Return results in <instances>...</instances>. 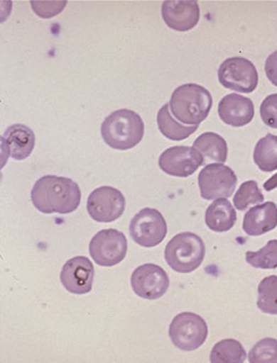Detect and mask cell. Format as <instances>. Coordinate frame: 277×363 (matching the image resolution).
<instances>
[{
    "instance_id": "cell-10",
    "label": "cell",
    "mask_w": 277,
    "mask_h": 363,
    "mask_svg": "<svg viewBox=\"0 0 277 363\" xmlns=\"http://www.w3.org/2000/svg\"><path fill=\"white\" fill-rule=\"evenodd\" d=\"M126 210V199L121 191L109 186H99L87 199L90 218L100 223L118 220Z\"/></svg>"
},
{
    "instance_id": "cell-17",
    "label": "cell",
    "mask_w": 277,
    "mask_h": 363,
    "mask_svg": "<svg viewBox=\"0 0 277 363\" xmlns=\"http://www.w3.org/2000/svg\"><path fill=\"white\" fill-rule=\"evenodd\" d=\"M277 226V206L268 201L250 208L244 218V228L249 236L264 235Z\"/></svg>"
},
{
    "instance_id": "cell-25",
    "label": "cell",
    "mask_w": 277,
    "mask_h": 363,
    "mask_svg": "<svg viewBox=\"0 0 277 363\" xmlns=\"http://www.w3.org/2000/svg\"><path fill=\"white\" fill-rule=\"evenodd\" d=\"M264 201V196L259 188L258 182L248 180L241 184L238 191L234 196V208L240 211H246L253 204H261Z\"/></svg>"
},
{
    "instance_id": "cell-1",
    "label": "cell",
    "mask_w": 277,
    "mask_h": 363,
    "mask_svg": "<svg viewBox=\"0 0 277 363\" xmlns=\"http://www.w3.org/2000/svg\"><path fill=\"white\" fill-rule=\"evenodd\" d=\"M82 200L80 186L73 180L54 174L40 178L31 190L34 208L44 214H68L77 210Z\"/></svg>"
},
{
    "instance_id": "cell-22",
    "label": "cell",
    "mask_w": 277,
    "mask_h": 363,
    "mask_svg": "<svg viewBox=\"0 0 277 363\" xmlns=\"http://www.w3.org/2000/svg\"><path fill=\"white\" fill-rule=\"evenodd\" d=\"M210 358L212 363H244L246 351L236 339H224L214 345Z\"/></svg>"
},
{
    "instance_id": "cell-29",
    "label": "cell",
    "mask_w": 277,
    "mask_h": 363,
    "mask_svg": "<svg viewBox=\"0 0 277 363\" xmlns=\"http://www.w3.org/2000/svg\"><path fill=\"white\" fill-rule=\"evenodd\" d=\"M265 73L271 83L277 87V51L273 52L265 62Z\"/></svg>"
},
{
    "instance_id": "cell-24",
    "label": "cell",
    "mask_w": 277,
    "mask_h": 363,
    "mask_svg": "<svg viewBox=\"0 0 277 363\" xmlns=\"http://www.w3.org/2000/svg\"><path fill=\"white\" fill-rule=\"evenodd\" d=\"M246 262L253 268L276 269L277 268V240H272L261 248L259 252H248Z\"/></svg>"
},
{
    "instance_id": "cell-6",
    "label": "cell",
    "mask_w": 277,
    "mask_h": 363,
    "mask_svg": "<svg viewBox=\"0 0 277 363\" xmlns=\"http://www.w3.org/2000/svg\"><path fill=\"white\" fill-rule=\"evenodd\" d=\"M219 83L227 89L251 94L259 85L256 66L246 58L236 56L224 60L218 69Z\"/></svg>"
},
{
    "instance_id": "cell-26",
    "label": "cell",
    "mask_w": 277,
    "mask_h": 363,
    "mask_svg": "<svg viewBox=\"0 0 277 363\" xmlns=\"http://www.w3.org/2000/svg\"><path fill=\"white\" fill-rule=\"evenodd\" d=\"M250 363H277V340L264 338L256 342L249 354Z\"/></svg>"
},
{
    "instance_id": "cell-21",
    "label": "cell",
    "mask_w": 277,
    "mask_h": 363,
    "mask_svg": "<svg viewBox=\"0 0 277 363\" xmlns=\"http://www.w3.org/2000/svg\"><path fill=\"white\" fill-rule=\"evenodd\" d=\"M253 160L260 170L272 172L277 169V135L268 133L254 147Z\"/></svg>"
},
{
    "instance_id": "cell-5",
    "label": "cell",
    "mask_w": 277,
    "mask_h": 363,
    "mask_svg": "<svg viewBox=\"0 0 277 363\" xmlns=\"http://www.w3.org/2000/svg\"><path fill=\"white\" fill-rule=\"evenodd\" d=\"M168 335L176 348L183 351H194L206 342L208 326L200 315L190 312L180 313L173 318Z\"/></svg>"
},
{
    "instance_id": "cell-11",
    "label": "cell",
    "mask_w": 277,
    "mask_h": 363,
    "mask_svg": "<svg viewBox=\"0 0 277 363\" xmlns=\"http://www.w3.org/2000/svg\"><path fill=\"white\" fill-rule=\"evenodd\" d=\"M202 165H206V162L202 154L196 148L188 146L168 148L158 160L161 170L173 177H190Z\"/></svg>"
},
{
    "instance_id": "cell-28",
    "label": "cell",
    "mask_w": 277,
    "mask_h": 363,
    "mask_svg": "<svg viewBox=\"0 0 277 363\" xmlns=\"http://www.w3.org/2000/svg\"><path fill=\"white\" fill-rule=\"evenodd\" d=\"M66 4V1H31L30 5L39 17L49 19L61 13Z\"/></svg>"
},
{
    "instance_id": "cell-16",
    "label": "cell",
    "mask_w": 277,
    "mask_h": 363,
    "mask_svg": "<svg viewBox=\"0 0 277 363\" xmlns=\"http://www.w3.org/2000/svg\"><path fill=\"white\" fill-rule=\"evenodd\" d=\"M6 155L16 160H23L33 152L36 136L29 126L13 124L3 134Z\"/></svg>"
},
{
    "instance_id": "cell-3",
    "label": "cell",
    "mask_w": 277,
    "mask_h": 363,
    "mask_svg": "<svg viewBox=\"0 0 277 363\" xmlns=\"http://www.w3.org/2000/svg\"><path fill=\"white\" fill-rule=\"evenodd\" d=\"M212 107L210 92L197 84H185L176 88L170 100L173 116L186 125H200Z\"/></svg>"
},
{
    "instance_id": "cell-20",
    "label": "cell",
    "mask_w": 277,
    "mask_h": 363,
    "mask_svg": "<svg viewBox=\"0 0 277 363\" xmlns=\"http://www.w3.org/2000/svg\"><path fill=\"white\" fill-rule=\"evenodd\" d=\"M158 130L166 138L170 140H183L190 138L192 134L197 131L200 125H184L176 121L170 110V104H164L158 112Z\"/></svg>"
},
{
    "instance_id": "cell-4",
    "label": "cell",
    "mask_w": 277,
    "mask_h": 363,
    "mask_svg": "<svg viewBox=\"0 0 277 363\" xmlns=\"http://www.w3.org/2000/svg\"><path fill=\"white\" fill-rule=\"evenodd\" d=\"M206 255L204 240L195 233H180L168 242L164 252L170 268L180 274L195 272L202 264Z\"/></svg>"
},
{
    "instance_id": "cell-8",
    "label": "cell",
    "mask_w": 277,
    "mask_h": 363,
    "mask_svg": "<svg viewBox=\"0 0 277 363\" xmlns=\"http://www.w3.org/2000/svg\"><path fill=\"white\" fill-rule=\"evenodd\" d=\"M237 184L236 172L222 164H207L198 174L200 196L205 200L230 198Z\"/></svg>"
},
{
    "instance_id": "cell-14",
    "label": "cell",
    "mask_w": 277,
    "mask_h": 363,
    "mask_svg": "<svg viewBox=\"0 0 277 363\" xmlns=\"http://www.w3.org/2000/svg\"><path fill=\"white\" fill-rule=\"evenodd\" d=\"M161 11L165 25L175 31H190L200 21V9L196 0H166Z\"/></svg>"
},
{
    "instance_id": "cell-19",
    "label": "cell",
    "mask_w": 277,
    "mask_h": 363,
    "mask_svg": "<svg viewBox=\"0 0 277 363\" xmlns=\"http://www.w3.org/2000/svg\"><path fill=\"white\" fill-rule=\"evenodd\" d=\"M192 147L202 154L205 162H210L224 164L228 158V145L226 140L214 132H207L198 136L192 144Z\"/></svg>"
},
{
    "instance_id": "cell-7",
    "label": "cell",
    "mask_w": 277,
    "mask_h": 363,
    "mask_svg": "<svg viewBox=\"0 0 277 363\" xmlns=\"http://www.w3.org/2000/svg\"><path fill=\"white\" fill-rule=\"evenodd\" d=\"M130 235L142 247H156L168 234L165 218L156 208H142L130 222Z\"/></svg>"
},
{
    "instance_id": "cell-13",
    "label": "cell",
    "mask_w": 277,
    "mask_h": 363,
    "mask_svg": "<svg viewBox=\"0 0 277 363\" xmlns=\"http://www.w3.org/2000/svg\"><path fill=\"white\" fill-rule=\"evenodd\" d=\"M95 277L92 262L85 256H76L66 262L62 268L61 279L64 288L73 294H89Z\"/></svg>"
},
{
    "instance_id": "cell-23",
    "label": "cell",
    "mask_w": 277,
    "mask_h": 363,
    "mask_svg": "<svg viewBox=\"0 0 277 363\" xmlns=\"http://www.w3.org/2000/svg\"><path fill=\"white\" fill-rule=\"evenodd\" d=\"M256 306L265 314L277 315V276L266 277L261 281Z\"/></svg>"
},
{
    "instance_id": "cell-18",
    "label": "cell",
    "mask_w": 277,
    "mask_h": 363,
    "mask_svg": "<svg viewBox=\"0 0 277 363\" xmlns=\"http://www.w3.org/2000/svg\"><path fill=\"white\" fill-rule=\"evenodd\" d=\"M237 222V212L227 199H217L207 208L205 223L217 233L228 232Z\"/></svg>"
},
{
    "instance_id": "cell-12",
    "label": "cell",
    "mask_w": 277,
    "mask_h": 363,
    "mask_svg": "<svg viewBox=\"0 0 277 363\" xmlns=\"http://www.w3.org/2000/svg\"><path fill=\"white\" fill-rule=\"evenodd\" d=\"M168 274L158 264H142L131 276L132 290L136 296L146 300H158L168 292Z\"/></svg>"
},
{
    "instance_id": "cell-9",
    "label": "cell",
    "mask_w": 277,
    "mask_h": 363,
    "mask_svg": "<svg viewBox=\"0 0 277 363\" xmlns=\"http://www.w3.org/2000/svg\"><path fill=\"white\" fill-rule=\"evenodd\" d=\"M126 252L128 240L120 230H102L90 240L89 254L98 266H116L126 258Z\"/></svg>"
},
{
    "instance_id": "cell-2",
    "label": "cell",
    "mask_w": 277,
    "mask_h": 363,
    "mask_svg": "<svg viewBox=\"0 0 277 363\" xmlns=\"http://www.w3.org/2000/svg\"><path fill=\"white\" fill-rule=\"evenodd\" d=\"M100 133L109 147L119 150H131L143 138L144 122L141 116L132 110H117L104 120Z\"/></svg>"
},
{
    "instance_id": "cell-15",
    "label": "cell",
    "mask_w": 277,
    "mask_h": 363,
    "mask_svg": "<svg viewBox=\"0 0 277 363\" xmlns=\"http://www.w3.org/2000/svg\"><path fill=\"white\" fill-rule=\"evenodd\" d=\"M218 114L228 125L241 128L250 123L254 118V104L250 98L230 94L219 102Z\"/></svg>"
},
{
    "instance_id": "cell-27",
    "label": "cell",
    "mask_w": 277,
    "mask_h": 363,
    "mask_svg": "<svg viewBox=\"0 0 277 363\" xmlns=\"http://www.w3.org/2000/svg\"><path fill=\"white\" fill-rule=\"evenodd\" d=\"M261 119L265 125L277 128V94H272L263 100L260 107Z\"/></svg>"
},
{
    "instance_id": "cell-30",
    "label": "cell",
    "mask_w": 277,
    "mask_h": 363,
    "mask_svg": "<svg viewBox=\"0 0 277 363\" xmlns=\"http://www.w3.org/2000/svg\"><path fill=\"white\" fill-rule=\"evenodd\" d=\"M263 188H264L266 191L270 192L273 191V190L276 189L277 188V174H275L274 176L270 178V179L266 180L263 184Z\"/></svg>"
}]
</instances>
